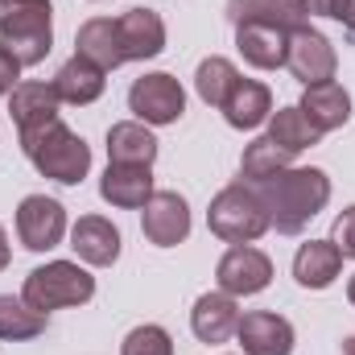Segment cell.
<instances>
[{
    "label": "cell",
    "instance_id": "6",
    "mask_svg": "<svg viewBox=\"0 0 355 355\" xmlns=\"http://www.w3.org/2000/svg\"><path fill=\"white\" fill-rule=\"evenodd\" d=\"M17 236L29 252H50L62 244L67 236V211L58 198H46V194H29L21 198L17 207Z\"/></svg>",
    "mask_w": 355,
    "mask_h": 355
},
{
    "label": "cell",
    "instance_id": "27",
    "mask_svg": "<svg viewBox=\"0 0 355 355\" xmlns=\"http://www.w3.org/2000/svg\"><path fill=\"white\" fill-rule=\"evenodd\" d=\"M236 83H240V71H236L227 58H207V62H198V71H194L198 99L211 103V107H223V99L232 95Z\"/></svg>",
    "mask_w": 355,
    "mask_h": 355
},
{
    "label": "cell",
    "instance_id": "25",
    "mask_svg": "<svg viewBox=\"0 0 355 355\" xmlns=\"http://www.w3.org/2000/svg\"><path fill=\"white\" fill-rule=\"evenodd\" d=\"M318 137H322V132L302 116V107H281V112L268 116V141H277V145L289 149V153H302V149L318 145Z\"/></svg>",
    "mask_w": 355,
    "mask_h": 355
},
{
    "label": "cell",
    "instance_id": "13",
    "mask_svg": "<svg viewBox=\"0 0 355 355\" xmlns=\"http://www.w3.org/2000/svg\"><path fill=\"white\" fill-rule=\"evenodd\" d=\"M120 42H124V58L137 62V58H157L166 50V21L153 12V8H132L124 12L120 21Z\"/></svg>",
    "mask_w": 355,
    "mask_h": 355
},
{
    "label": "cell",
    "instance_id": "30",
    "mask_svg": "<svg viewBox=\"0 0 355 355\" xmlns=\"http://www.w3.org/2000/svg\"><path fill=\"white\" fill-rule=\"evenodd\" d=\"M306 12H318V17H331L339 25H347L355 33V0H306Z\"/></svg>",
    "mask_w": 355,
    "mask_h": 355
},
{
    "label": "cell",
    "instance_id": "28",
    "mask_svg": "<svg viewBox=\"0 0 355 355\" xmlns=\"http://www.w3.org/2000/svg\"><path fill=\"white\" fill-rule=\"evenodd\" d=\"M289 149H281L277 141H268V137H261V141H252L248 149H244V162H240V170H244V178L248 182H265V178L281 174V170H289Z\"/></svg>",
    "mask_w": 355,
    "mask_h": 355
},
{
    "label": "cell",
    "instance_id": "35",
    "mask_svg": "<svg viewBox=\"0 0 355 355\" xmlns=\"http://www.w3.org/2000/svg\"><path fill=\"white\" fill-rule=\"evenodd\" d=\"M347 297H352V306H355V277L347 281Z\"/></svg>",
    "mask_w": 355,
    "mask_h": 355
},
{
    "label": "cell",
    "instance_id": "22",
    "mask_svg": "<svg viewBox=\"0 0 355 355\" xmlns=\"http://www.w3.org/2000/svg\"><path fill=\"white\" fill-rule=\"evenodd\" d=\"M339 268H343V252H339L331 240H310V244H302L297 257H293V277H297V285H306V289H327V285L339 277Z\"/></svg>",
    "mask_w": 355,
    "mask_h": 355
},
{
    "label": "cell",
    "instance_id": "29",
    "mask_svg": "<svg viewBox=\"0 0 355 355\" xmlns=\"http://www.w3.org/2000/svg\"><path fill=\"white\" fill-rule=\"evenodd\" d=\"M120 355H174V339H170L162 327L145 322V327H137V331H128V335H124Z\"/></svg>",
    "mask_w": 355,
    "mask_h": 355
},
{
    "label": "cell",
    "instance_id": "18",
    "mask_svg": "<svg viewBox=\"0 0 355 355\" xmlns=\"http://www.w3.org/2000/svg\"><path fill=\"white\" fill-rule=\"evenodd\" d=\"M75 54H83L87 62H95L99 71H116L120 62H128L124 58V42H120V25L116 21H107V17H95L87 21L79 33H75Z\"/></svg>",
    "mask_w": 355,
    "mask_h": 355
},
{
    "label": "cell",
    "instance_id": "9",
    "mask_svg": "<svg viewBox=\"0 0 355 355\" xmlns=\"http://www.w3.org/2000/svg\"><path fill=\"white\" fill-rule=\"evenodd\" d=\"M215 281H219V289H223V293H232V297L261 293L268 281H272V261H268L261 248L236 244V248H227V257L219 261Z\"/></svg>",
    "mask_w": 355,
    "mask_h": 355
},
{
    "label": "cell",
    "instance_id": "3",
    "mask_svg": "<svg viewBox=\"0 0 355 355\" xmlns=\"http://www.w3.org/2000/svg\"><path fill=\"white\" fill-rule=\"evenodd\" d=\"M54 8L50 0H0V46H8L21 67L46 62L54 46Z\"/></svg>",
    "mask_w": 355,
    "mask_h": 355
},
{
    "label": "cell",
    "instance_id": "5",
    "mask_svg": "<svg viewBox=\"0 0 355 355\" xmlns=\"http://www.w3.org/2000/svg\"><path fill=\"white\" fill-rule=\"evenodd\" d=\"M21 297L37 314L62 310V306H83V302L95 297V277H91L87 268H79L75 261H50V265L33 268L25 277Z\"/></svg>",
    "mask_w": 355,
    "mask_h": 355
},
{
    "label": "cell",
    "instance_id": "21",
    "mask_svg": "<svg viewBox=\"0 0 355 355\" xmlns=\"http://www.w3.org/2000/svg\"><path fill=\"white\" fill-rule=\"evenodd\" d=\"M219 112L227 116L232 128H261L268 116H272V95H268V87L257 83V79H240V83L232 87V95L223 99Z\"/></svg>",
    "mask_w": 355,
    "mask_h": 355
},
{
    "label": "cell",
    "instance_id": "12",
    "mask_svg": "<svg viewBox=\"0 0 355 355\" xmlns=\"http://www.w3.org/2000/svg\"><path fill=\"white\" fill-rule=\"evenodd\" d=\"M190 327L202 343H227L240 327V306L232 293H202L190 310Z\"/></svg>",
    "mask_w": 355,
    "mask_h": 355
},
{
    "label": "cell",
    "instance_id": "31",
    "mask_svg": "<svg viewBox=\"0 0 355 355\" xmlns=\"http://www.w3.org/2000/svg\"><path fill=\"white\" fill-rule=\"evenodd\" d=\"M331 244L343 252V257H352L355 261V207H347L339 219H335V232H331Z\"/></svg>",
    "mask_w": 355,
    "mask_h": 355
},
{
    "label": "cell",
    "instance_id": "24",
    "mask_svg": "<svg viewBox=\"0 0 355 355\" xmlns=\"http://www.w3.org/2000/svg\"><path fill=\"white\" fill-rule=\"evenodd\" d=\"M107 157H112V166H153L157 141L145 124L124 120V124L107 128Z\"/></svg>",
    "mask_w": 355,
    "mask_h": 355
},
{
    "label": "cell",
    "instance_id": "23",
    "mask_svg": "<svg viewBox=\"0 0 355 355\" xmlns=\"http://www.w3.org/2000/svg\"><path fill=\"white\" fill-rule=\"evenodd\" d=\"M107 71H99L95 62H87L83 54H75L71 62H62V71L54 75V91H58V99L62 103H75V107H83V103H95L99 95H103V79Z\"/></svg>",
    "mask_w": 355,
    "mask_h": 355
},
{
    "label": "cell",
    "instance_id": "19",
    "mask_svg": "<svg viewBox=\"0 0 355 355\" xmlns=\"http://www.w3.org/2000/svg\"><path fill=\"white\" fill-rule=\"evenodd\" d=\"M99 194L112 207L137 211L153 198V174H149V166H107V174L99 182Z\"/></svg>",
    "mask_w": 355,
    "mask_h": 355
},
{
    "label": "cell",
    "instance_id": "26",
    "mask_svg": "<svg viewBox=\"0 0 355 355\" xmlns=\"http://www.w3.org/2000/svg\"><path fill=\"white\" fill-rule=\"evenodd\" d=\"M42 331H46V314L25 306V297L0 293V339L21 343V339H37Z\"/></svg>",
    "mask_w": 355,
    "mask_h": 355
},
{
    "label": "cell",
    "instance_id": "20",
    "mask_svg": "<svg viewBox=\"0 0 355 355\" xmlns=\"http://www.w3.org/2000/svg\"><path fill=\"white\" fill-rule=\"evenodd\" d=\"M58 91L54 83H17L12 91V120H17V128L21 132H33V128H42V124H50V120H58Z\"/></svg>",
    "mask_w": 355,
    "mask_h": 355
},
{
    "label": "cell",
    "instance_id": "8",
    "mask_svg": "<svg viewBox=\"0 0 355 355\" xmlns=\"http://www.w3.org/2000/svg\"><path fill=\"white\" fill-rule=\"evenodd\" d=\"M335 46L318 33V29H310V25H302V29H289V50H285V67H289V75L293 79H302L306 87H314V83H327V79H335Z\"/></svg>",
    "mask_w": 355,
    "mask_h": 355
},
{
    "label": "cell",
    "instance_id": "16",
    "mask_svg": "<svg viewBox=\"0 0 355 355\" xmlns=\"http://www.w3.org/2000/svg\"><path fill=\"white\" fill-rule=\"evenodd\" d=\"M302 116L318 128V132H331V128H343L347 120H352V95L339 87L335 79H327V83H314V87H306L302 95Z\"/></svg>",
    "mask_w": 355,
    "mask_h": 355
},
{
    "label": "cell",
    "instance_id": "1",
    "mask_svg": "<svg viewBox=\"0 0 355 355\" xmlns=\"http://www.w3.org/2000/svg\"><path fill=\"white\" fill-rule=\"evenodd\" d=\"M261 202L268 211V227H277L281 236H297L327 202H331V178L322 170H281V174L252 182Z\"/></svg>",
    "mask_w": 355,
    "mask_h": 355
},
{
    "label": "cell",
    "instance_id": "33",
    "mask_svg": "<svg viewBox=\"0 0 355 355\" xmlns=\"http://www.w3.org/2000/svg\"><path fill=\"white\" fill-rule=\"evenodd\" d=\"M0 268H8V236H4V227H0Z\"/></svg>",
    "mask_w": 355,
    "mask_h": 355
},
{
    "label": "cell",
    "instance_id": "32",
    "mask_svg": "<svg viewBox=\"0 0 355 355\" xmlns=\"http://www.w3.org/2000/svg\"><path fill=\"white\" fill-rule=\"evenodd\" d=\"M17 75H21V58L8 46H0V95H12L17 91Z\"/></svg>",
    "mask_w": 355,
    "mask_h": 355
},
{
    "label": "cell",
    "instance_id": "17",
    "mask_svg": "<svg viewBox=\"0 0 355 355\" xmlns=\"http://www.w3.org/2000/svg\"><path fill=\"white\" fill-rule=\"evenodd\" d=\"M236 50L257 71H277V67H285L289 33L277 25H236Z\"/></svg>",
    "mask_w": 355,
    "mask_h": 355
},
{
    "label": "cell",
    "instance_id": "2",
    "mask_svg": "<svg viewBox=\"0 0 355 355\" xmlns=\"http://www.w3.org/2000/svg\"><path fill=\"white\" fill-rule=\"evenodd\" d=\"M21 149L37 166V174L54 178L62 186L83 182L91 170V149L83 145V137H75L62 120H50V124H42L33 132H21Z\"/></svg>",
    "mask_w": 355,
    "mask_h": 355
},
{
    "label": "cell",
    "instance_id": "4",
    "mask_svg": "<svg viewBox=\"0 0 355 355\" xmlns=\"http://www.w3.org/2000/svg\"><path fill=\"white\" fill-rule=\"evenodd\" d=\"M207 223L227 244H252V240H261L268 232V211L252 182H232V186H223L211 198Z\"/></svg>",
    "mask_w": 355,
    "mask_h": 355
},
{
    "label": "cell",
    "instance_id": "15",
    "mask_svg": "<svg viewBox=\"0 0 355 355\" xmlns=\"http://www.w3.org/2000/svg\"><path fill=\"white\" fill-rule=\"evenodd\" d=\"M71 248L79 252V261H87L95 268H107V265H116V257H120V232L103 215H83L71 227Z\"/></svg>",
    "mask_w": 355,
    "mask_h": 355
},
{
    "label": "cell",
    "instance_id": "10",
    "mask_svg": "<svg viewBox=\"0 0 355 355\" xmlns=\"http://www.w3.org/2000/svg\"><path fill=\"white\" fill-rule=\"evenodd\" d=\"M149 244L157 248H174L190 236V207L174 190H153V198L145 202V219H141Z\"/></svg>",
    "mask_w": 355,
    "mask_h": 355
},
{
    "label": "cell",
    "instance_id": "34",
    "mask_svg": "<svg viewBox=\"0 0 355 355\" xmlns=\"http://www.w3.org/2000/svg\"><path fill=\"white\" fill-rule=\"evenodd\" d=\"M343 355H355V339H347V343H343Z\"/></svg>",
    "mask_w": 355,
    "mask_h": 355
},
{
    "label": "cell",
    "instance_id": "14",
    "mask_svg": "<svg viewBox=\"0 0 355 355\" xmlns=\"http://www.w3.org/2000/svg\"><path fill=\"white\" fill-rule=\"evenodd\" d=\"M232 25H277V29H302L306 25V0H227Z\"/></svg>",
    "mask_w": 355,
    "mask_h": 355
},
{
    "label": "cell",
    "instance_id": "11",
    "mask_svg": "<svg viewBox=\"0 0 355 355\" xmlns=\"http://www.w3.org/2000/svg\"><path fill=\"white\" fill-rule=\"evenodd\" d=\"M236 335H240L244 355H289L293 352V327L281 314H268V310L240 314Z\"/></svg>",
    "mask_w": 355,
    "mask_h": 355
},
{
    "label": "cell",
    "instance_id": "7",
    "mask_svg": "<svg viewBox=\"0 0 355 355\" xmlns=\"http://www.w3.org/2000/svg\"><path fill=\"white\" fill-rule=\"evenodd\" d=\"M128 107L137 112V120L145 124H174L186 112V91L174 75H141L128 91Z\"/></svg>",
    "mask_w": 355,
    "mask_h": 355
}]
</instances>
